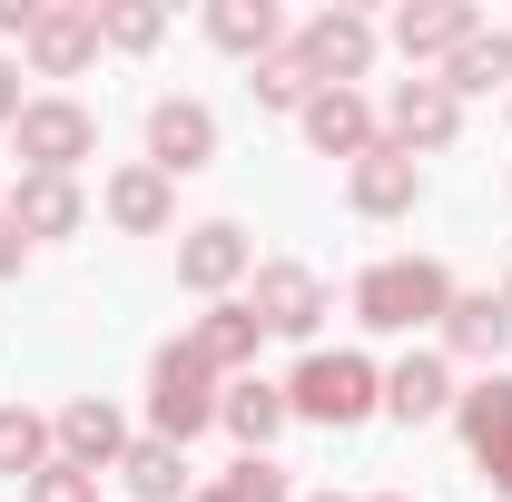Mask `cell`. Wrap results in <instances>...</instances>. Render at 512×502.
<instances>
[{"mask_svg": "<svg viewBox=\"0 0 512 502\" xmlns=\"http://www.w3.org/2000/svg\"><path fill=\"white\" fill-rule=\"evenodd\" d=\"M444 306H453V276L434 266V256H384V266H365V276H355V315H365L375 335L444 325Z\"/></svg>", "mask_w": 512, "mask_h": 502, "instance_id": "6da1fadb", "label": "cell"}, {"mask_svg": "<svg viewBox=\"0 0 512 502\" xmlns=\"http://www.w3.org/2000/svg\"><path fill=\"white\" fill-rule=\"evenodd\" d=\"M375 404H384V375L365 365V355H306L296 384H286V414H296V424H335V434L365 424Z\"/></svg>", "mask_w": 512, "mask_h": 502, "instance_id": "7a4b0ae2", "label": "cell"}, {"mask_svg": "<svg viewBox=\"0 0 512 502\" xmlns=\"http://www.w3.org/2000/svg\"><path fill=\"white\" fill-rule=\"evenodd\" d=\"M10 148H20V178H69L89 148H99V119L79 99H30L10 119Z\"/></svg>", "mask_w": 512, "mask_h": 502, "instance_id": "3957f363", "label": "cell"}, {"mask_svg": "<svg viewBox=\"0 0 512 502\" xmlns=\"http://www.w3.org/2000/svg\"><path fill=\"white\" fill-rule=\"evenodd\" d=\"M148 414H158V443H178V453H188V434L217 424V375L197 365L188 345H168V355L148 365Z\"/></svg>", "mask_w": 512, "mask_h": 502, "instance_id": "277c9868", "label": "cell"}, {"mask_svg": "<svg viewBox=\"0 0 512 502\" xmlns=\"http://www.w3.org/2000/svg\"><path fill=\"white\" fill-rule=\"evenodd\" d=\"M296 60L316 69V89H345V79H365V69H375V20L335 0V10H316V20L296 30Z\"/></svg>", "mask_w": 512, "mask_h": 502, "instance_id": "5b68a950", "label": "cell"}, {"mask_svg": "<svg viewBox=\"0 0 512 502\" xmlns=\"http://www.w3.org/2000/svg\"><path fill=\"white\" fill-rule=\"evenodd\" d=\"M256 325H266V335H296V345H306V335H316L325 325V276L316 266H296V256H276V266H256Z\"/></svg>", "mask_w": 512, "mask_h": 502, "instance_id": "8992f818", "label": "cell"}, {"mask_svg": "<svg viewBox=\"0 0 512 502\" xmlns=\"http://www.w3.org/2000/svg\"><path fill=\"white\" fill-rule=\"evenodd\" d=\"M30 69L40 79H79V69L99 60V10L89 0H40V20H30Z\"/></svg>", "mask_w": 512, "mask_h": 502, "instance_id": "52a82bcc", "label": "cell"}, {"mask_svg": "<svg viewBox=\"0 0 512 502\" xmlns=\"http://www.w3.org/2000/svg\"><path fill=\"white\" fill-rule=\"evenodd\" d=\"M453 128H463V99H453L444 79H394V99H384V148H453Z\"/></svg>", "mask_w": 512, "mask_h": 502, "instance_id": "ba28073f", "label": "cell"}, {"mask_svg": "<svg viewBox=\"0 0 512 502\" xmlns=\"http://www.w3.org/2000/svg\"><path fill=\"white\" fill-rule=\"evenodd\" d=\"M207 158H217V109L207 99H158L148 109V168L158 178H188Z\"/></svg>", "mask_w": 512, "mask_h": 502, "instance_id": "9c48e42d", "label": "cell"}, {"mask_svg": "<svg viewBox=\"0 0 512 502\" xmlns=\"http://www.w3.org/2000/svg\"><path fill=\"white\" fill-rule=\"evenodd\" d=\"M247 266H256V247H247V227H237V217H207V227L178 237V286H197V296H227Z\"/></svg>", "mask_w": 512, "mask_h": 502, "instance_id": "30bf717a", "label": "cell"}, {"mask_svg": "<svg viewBox=\"0 0 512 502\" xmlns=\"http://www.w3.org/2000/svg\"><path fill=\"white\" fill-rule=\"evenodd\" d=\"M50 443H60V463H79V473H119V453H128V424H119V404L79 394V404H60Z\"/></svg>", "mask_w": 512, "mask_h": 502, "instance_id": "8fae6325", "label": "cell"}, {"mask_svg": "<svg viewBox=\"0 0 512 502\" xmlns=\"http://www.w3.org/2000/svg\"><path fill=\"white\" fill-rule=\"evenodd\" d=\"M473 30H483L473 0H404V10H394V50H404L414 69H424V60H453Z\"/></svg>", "mask_w": 512, "mask_h": 502, "instance_id": "7c38bea8", "label": "cell"}, {"mask_svg": "<svg viewBox=\"0 0 512 502\" xmlns=\"http://www.w3.org/2000/svg\"><path fill=\"white\" fill-rule=\"evenodd\" d=\"M345 197H355L365 217H404V207L424 197V168H414L404 148H384V138H375V148L355 158V178H345Z\"/></svg>", "mask_w": 512, "mask_h": 502, "instance_id": "4fadbf2b", "label": "cell"}, {"mask_svg": "<svg viewBox=\"0 0 512 502\" xmlns=\"http://www.w3.org/2000/svg\"><path fill=\"white\" fill-rule=\"evenodd\" d=\"M296 119H306V138H316L325 158H365V148H375V109H365L355 89H316Z\"/></svg>", "mask_w": 512, "mask_h": 502, "instance_id": "5bb4252c", "label": "cell"}, {"mask_svg": "<svg viewBox=\"0 0 512 502\" xmlns=\"http://www.w3.org/2000/svg\"><path fill=\"white\" fill-rule=\"evenodd\" d=\"M79 217H89L79 178H20L10 188V227L20 237H79Z\"/></svg>", "mask_w": 512, "mask_h": 502, "instance_id": "9a60e30c", "label": "cell"}, {"mask_svg": "<svg viewBox=\"0 0 512 502\" xmlns=\"http://www.w3.org/2000/svg\"><path fill=\"white\" fill-rule=\"evenodd\" d=\"M444 345H453V355H473L483 375H503V345H512L503 296H453V306H444Z\"/></svg>", "mask_w": 512, "mask_h": 502, "instance_id": "2e32d148", "label": "cell"}, {"mask_svg": "<svg viewBox=\"0 0 512 502\" xmlns=\"http://www.w3.org/2000/svg\"><path fill=\"white\" fill-rule=\"evenodd\" d=\"M256 335H266V325H256V306H227V296H217V306L197 315L188 355L207 365V375H237V365H256Z\"/></svg>", "mask_w": 512, "mask_h": 502, "instance_id": "e0dca14e", "label": "cell"}, {"mask_svg": "<svg viewBox=\"0 0 512 502\" xmlns=\"http://www.w3.org/2000/svg\"><path fill=\"white\" fill-rule=\"evenodd\" d=\"M384 414H394V424H434V414H453L444 355H404V365L384 375Z\"/></svg>", "mask_w": 512, "mask_h": 502, "instance_id": "ac0fdd59", "label": "cell"}, {"mask_svg": "<svg viewBox=\"0 0 512 502\" xmlns=\"http://www.w3.org/2000/svg\"><path fill=\"white\" fill-rule=\"evenodd\" d=\"M217 424L247 443V453H266V443L296 424V414H286V384H256V375H247V384H227V394H217Z\"/></svg>", "mask_w": 512, "mask_h": 502, "instance_id": "d6986e66", "label": "cell"}, {"mask_svg": "<svg viewBox=\"0 0 512 502\" xmlns=\"http://www.w3.org/2000/svg\"><path fill=\"white\" fill-rule=\"evenodd\" d=\"M109 217H119L128 237H158V227L178 217V178H158V168H119V178H109Z\"/></svg>", "mask_w": 512, "mask_h": 502, "instance_id": "ffe728a7", "label": "cell"}, {"mask_svg": "<svg viewBox=\"0 0 512 502\" xmlns=\"http://www.w3.org/2000/svg\"><path fill=\"white\" fill-rule=\"evenodd\" d=\"M453 424H463V443L493 463V453H512V375H483L473 394H453Z\"/></svg>", "mask_w": 512, "mask_h": 502, "instance_id": "44dd1931", "label": "cell"}, {"mask_svg": "<svg viewBox=\"0 0 512 502\" xmlns=\"http://www.w3.org/2000/svg\"><path fill=\"white\" fill-rule=\"evenodd\" d=\"M207 40L237 50V60H266V50H286V20H276V0H217L207 10Z\"/></svg>", "mask_w": 512, "mask_h": 502, "instance_id": "7402d4cb", "label": "cell"}, {"mask_svg": "<svg viewBox=\"0 0 512 502\" xmlns=\"http://www.w3.org/2000/svg\"><path fill=\"white\" fill-rule=\"evenodd\" d=\"M119 483H128L138 502H178V493H188V453L148 434V443H128V453H119Z\"/></svg>", "mask_w": 512, "mask_h": 502, "instance_id": "603a6c76", "label": "cell"}, {"mask_svg": "<svg viewBox=\"0 0 512 502\" xmlns=\"http://www.w3.org/2000/svg\"><path fill=\"white\" fill-rule=\"evenodd\" d=\"M503 79H512V30H473V40L444 60V89H453V99H473V89H503Z\"/></svg>", "mask_w": 512, "mask_h": 502, "instance_id": "cb8c5ba5", "label": "cell"}, {"mask_svg": "<svg viewBox=\"0 0 512 502\" xmlns=\"http://www.w3.org/2000/svg\"><path fill=\"white\" fill-rule=\"evenodd\" d=\"M40 463H50V424L30 404H0V483H30Z\"/></svg>", "mask_w": 512, "mask_h": 502, "instance_id": "d4e9b609", "label": "cell"}, {"mask_svg": "<svg viewBox=\"0 0 512 502\" xmlns=\"http://www.w3.org/2000/svg\"><path fill=\"white\" fill-rule=\"evenodd\" d=\"M256 109H306V99H316V69L296 60V40H286V50H266V60H256Z\"/></svg>", "mask_w": 512, "mask_h": 502, "instance_id": "484cf974", "label": "cell"}, {"mask_svg": "<svg viewBox=\"0 0 512 502\" xmlns=\"http://www.w3.org/2000/svg\"><path fill=\"white\" fill-rule=\"evenodd\" d=\"M168 30V10H148V0H119V10H99V40H119V50H148Z\"/></svg>", "mask_w": 512, "mask_h": 502, "instance_id": "4316f807", "label": "cell"}, {"mask_svg": "<svg viewBox=\"0 0 512 502\" xmlns=\"http://www.w3.org/2000/svg\"><path fill=\"white\" fill-rule=\"evenodd\" d=\"M217 493H227V502H286V473H276L266 453H247V463H237V473H227Z\"/></svg>", "mask_w": 512, "mask_h": 502, "instance_id": "83f0119b", "label": "cell"}, {"mask_svg": "<svg viewBox=\"0 0 512 502\" xmlns=\"http://www.w3.org/2000/svg\"><path fill=\"white\" fill-rule=\"evenodd\" d=\"M30 502H99V473H79V463H40V473H30Z\"/></svg>", "mask_w": 512, "mask_h": 502, "instance_id": "f1b7e54d", "label": "cell"}, {"mask_svg": "<svg viewBox=\"0 0 512 502\" xmlns=\"http://www.w3.org/2000/svg\"><path fill=\"white\" fill-rule=\"evenodd\" d=\"M30 20H40V0H0V40H30Z\"/></svg>", "mask_w": 512, "mask_h": 502, "instance_id": "f546056e", "label": "cell"}, {"mask_svg": "<svg viewBox=\"0 0 512 502\" xmlns=\"http://www.w3.org/2000/svg\"><path fill=\"white\" fill-rule=\"evenodd\" d=\"M20 256H30V237L10 227V207H0V276H20Z\"/></svg>", "mask_w": 512, "mask_h": 502, "instance_id": "4dcf8cb0", "label": "cell"}, {"mask_svg": "<svg viewBox=\"0 0 512 502\" xmlns=\"http://www.w3.org/2000/svg\"><path fill=\"white\" fill-rule=\"evenodd\" d=\"M20 109H30V99H20V69H10V60H0V128H10V119H20Z\"/></svg>", "mask_w": 512, "mask_h": 502, "instance_id": "1f68e13d", "label": "cell"}, {"mask_svg": "<svg viewBox=\"0 0 512 502\" xmlns=\"http://www.w3.org/2000/svg\"><path fill=\"white\" fill-rule=\"evenodd\" d=\"M483 473H493V493L512 502V453H493V463H483Z\"/></svg>", "mask_w": 512, "mask_h": 502, "instance_id": "d6a6232c", "label": "cell"}, {"mask_svg": "<svg viewBox=\"0 0 512 502\" xmlns=\"http://www.w3.org/2000/svg\"><path fill=\"white\" fill-rule=\"evenodd\" d=\"M503 315H512V276H503Z\"/></svg>", "mask_w": 512, "mask_h": 502, "instance_id": "836d02e7", "label": "cell"}, {"mask_svg": "<svg viewBox=\"0 0 512 502\" xmlns=\"http://www.w3.org/2000/svg\"><path fill=\"white\" fill-rule=\"evenodd\" d=\"M197 502H227V493H197Z\"/></svg>", "mask_w": 512, "mask_h": 502, "instance_id": "e575fe53", "label": "cell"}, {"mask_svg": "<svg viewBox=\"0 0 512 502\" xmlns=\"http://www.w3.org/2000/svg\"><path fill=\"white\" fill-rule=\"evenodd\" d=\"M375 502H404V493H375Z\"/></svg>", "mask_w": 512, "mask_h": 502, "instance_id": "d590c367", "label": "cell"}]
</instances>
